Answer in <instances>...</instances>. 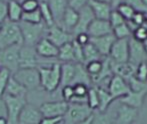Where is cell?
<instances>
[{"mask_svg":"<svg viewBox=\"0 0 147 124\" xmlns=\"http://www.w3.org/2000/svg\"><path fill=\"white\" fill-rule=\"evenodd\" d=\"M40 75V86L46 92L53 93L60 87L61 81V64L54 62L50 66L37 67Z\"/></svg>","mask_w":147,"mask_h":124,"instance_id":"obj_1","label":"cell"},{"mask_svg":"<svg viewBox=\"0 0 147 124\" xmlns=\"http://www.w3.org/2000/svg\"><path fill=\"white\" fill-rule=\"evenodd\" d=\"M23 44V37L21 34L19 24L6 20L2 24L0 30V50L13 45Z\"/></svg>","mask_w":147,"mask_h":124,"instance_id":"obj_2","label":"cell"},{"mask_svg":"<svg viewBox=\"0 0 147 124\" xmlns=\"http://www.w3.org/2000/svg\"><path fill=\"white\" fill-rule=\"evenodd\" d=\"M94 111L88 106L87 103H71L68 104L67 111L62 117L64 124H77L88 118Z\"/></svg>","mask_w":147,"mask_h":124,"instance_id":"obj_3","label":"cell"},{"mask_svg":"<svg viewBox=\"0 0 147 124\" xmlns=\"http://www.w3.org/2000/svg\"><path fill=\"white\" fill-rule=\"evenodd\" d=\"M18 24H19L22 37H23V44L29 45V46L35 47L39 40L44 37V33L47 29L43 22L38 24H32L20 21Z\"/></svg>","mask_w":147,"mask_h":124,"instance_id":"obj_4","label":"cell"},{"mask_svg":"<svg viewBox=\"0 0 147 124\" xmlns=\"http://www.w3.org/2000/svg\"><path fill=\"white\" fill-rule=\"evenodd\" d=\"M2 100L5 105L8 124H18V117L20 112L27 103L26 97H14L4 94Z\"/></svg>","mask_w":147,"mask_h":124,"instance_id":"obj_5","label":"cell"},{"mask_svg":"<svg viewBox=\"0 0 147 124\" xmlns=\"http://www.w3.org/2000/svg\"><path fill=\"white\" fill-rule=\"evenodd\" d=\"M12 76L23 85L27 91L36 90L41 87L38 68H19L15 73L12 74Z\"/></svg>","mask_w":147,"mask_h":124,"instance_id":"obj_6","label":"cell"},{"mask_svg":"<svg viewBox=\"0 0 147 124\" xmlns=\"http://www.w3.org/2000/svg\"><path fill=\"white\" fill-rule=\"evenodd\" d=\"M20 47L21 45H13L0 50V68L9 70L11 74L19 69Z\"/></svg>","mask_w":147,"mask_h":124,"instance_id":"obj_7","label":"cell"},{"mask_svg":"<svg viewBox=\"0 0 147 124\" xmlns=\"http://www.w3.org/2000/svg\"><path fill=\"white\" fill-rule=\"evenodd\" d=\"M128 52H129V38L116 39L111 47L108 58L115 63L128 62Z\"/></svg>","mask_w":147,"mask_h":124,"instance_id":"obj_8","label":"cell"},{"mask_svg":"<svg viewBox=\"0 0 147 124\" xmlns=\"http://www.w3.org/2000/svg\"><path fill=\"white\" fill-rule=\"evenodd\" d=\"M68 104L64 100L47 101L40 105L39 110L43 117H63L67 111Z\"/></svg>","mask_w":147,"mask_h":124,"instance_id":"obj_9","label":"cell"},{"mask_svg":"<svg viewBox=\"0 0 147 124\" xmlns=\"http://www.w3.org/2000/svg\"><path fill=\"white\" fill-rule=\"evenodd\" d=\"M46 37L47 39L51 41L54 45L57 47H61L62 45L66 44V43L72 42L74 39V35L70 32H67L64 30L62 27L54 24L51 27L46 29Z\"/></svg>","mask_w":147,"mask_h":124,"instance_id":"obj_10","label":"cell"},{"mask_svg":"<svg viewBox=\"0 0 147 124\" xmlns=\"http://www.w3.org/2000/svg\"><path fill=\"white\" fill-rule=\"evenodd\" d=\"M138 117V109L120 103L113 118L114 124H134Z\"/></svg>","mask_w":147,"mask_h":124,"instance_id":"obj_11","label":"cell"},{"mask_svg":"<svg viewBox=\"0 0 147 124\" xmlns=\"http://www.w3.org/2000/svg\"><path fill=\"white\" fill-rule=\"evenodd\" d=\"M147 61V51L144 48L142 42L134 39L133 37L129 38V52H128V62L137 66L138 64Z\"/></svg>","mask_w":147,"mask_h":124,"instance_id":"obj_12","label":"cell"},{"mask_svg":"<svg viewBox=\"0 0 147 124\" xmlns=\"http://www.w3.org/2000/svg\"><path fill=\"white\" fill-rule=\"evenodd\" d=\"M38 58L34 46L22 44L19 51V66L20 68H37Z\"/></svg>","mask_w":147,"mask_h":124,"instance_id":"obj_13","label":"cell"},{"mask_svg":"<svg viewBox=\"0 0 147 124\" xmlns=\"http://www.w3.org/2000/svg\"><path fill=\"white\" fill-rule=\"evenodd\" d=\"M107 90L115 100L120 99L121 97L125 96L131 91L127 81L122 77H120V76L115 75V74L111 77L110 81L108 83Z\"/></svg>","mask_w":147,"mask_h":124,"instance_id":"obj_14","label":"cell"},{"mask_svg":"<svg viewBox=\"0 0 147 124\" xmlns=\"http://www.w3.org/2000/svg\"><path fill=\"white\" fill-rule=\"evenodd\" d=\"M43 118L39 108L26 103L18 117V124H39Z\"/></svg>","mask_w":147,"mask_h":124,"instance_id":"obj_15","label":"cell"},{"mask_svg":"<svg viewBox=\"0 0 147 124\" xmlns=\"http://www.w3.org/2000/svg\"><path fill=\"white\" fill-rule=\"evenodd\" d=\"M86 33L89 35L90 38H95V37L105 36V35L111 34V33H113V29L108 20L94 18L92 20V22L89 24Z\"/></svg>","mask_w":147,"mask_h":124,"instance_id":"obj_16","label":"cell"},{"mask_svg":"<svg viewBox=\"0 0 147 124\" xmlns=\"http://www.w3.org/2000/svg\"><path fill=\"white\" fill-rule=\"evenodd\" d=\"M35 50L39 57L42 58H57L58 57L59 48L51 42L46 37H43L39 42L35 45Z\"/></svg>","mask_w":147,"mask_h":124,"instance_id":"obj_17","label":"cell"},{"mask_svg":"<svg viewBox=\"0 0 147 124\" xmlns=\"http://www.w3.org/2000/svg\"><path fill=\"white\" fill-rule=\"evenodd\" d=\"M116 40V37L114 36L113 33L105 36H100V37H95V38H90V42L94 45V47L97 49V51L99 52V54L102 57H108L109 52L111 50L113 43Z\"/></svg>","mask_w":147,"mask_h":124,"instance_id":"obj_18","label":"cell"},{"mask_svg":"<svg viewBox=\"0 0 147 124\" xmlns=\"http://www.w3.org/2000/svg\"><path fill=\"white\" fill-rule=\"evenodd\" d=\"M79 19H78L77 25L75 26L74 30L72 31V34L75 35L79 34V33H86L87 32V28L89 24L92 22L94 19V15H93L92 10L90 9L89 5H86L81 10H79Z\"/></svg>","mask_w":147,"mask_h":124,"instance_id":"obj_19","label":"cell"},{"mask_svg":"<svg viewBox=\"0 0 147 124\" xmlns=\"http://www.w3.org/2000/svg\"><path fill=\"white\" fill-rule=\"evenodd\" d=\"M88 5L90 9L92 10L93 15L96 19L109 20L110 14L113 10L109 3L95 1V0H89Z\"/></svg>","mask_w":147,"mask_h":124,"instance_id":"obj_20","label":"cell"},{"mask_svg":"<svg viewBox=\"0 0 147 124\" xmlns=\"http://www.w3.org/2000/svg\"><path fill=\"white\" fill-rule=\"evenodd\" d=\"M111 62V68H112L113 74L118 75L125 79L127 81L129 78L135 76L136 71V66L133 64L129 63V62H124V63H115V62Z\"/></svg>","mask_w":147,"mask_h":124,"instance_id":"obj_21","label":"cell"},{"mask_svg":"<svg viewBox=\"0 0 147 124\" xmlns=\"http://www.w3.org/2000/svg\"><path fill=\"white\" fill-rule=\"evenodd\" d=\"M78 19H79V12L68 7L65 10V12H64L63 17H62L59 26L63 28L64 30L67 31V32L72 33L75 26L77 25Z\"/></svg>","mask_w":147,"mask_h":124,"instance_id":"obj_22","label":"cell"},{"mask_svg":"<svg viewBox=\"0 0 147 124\" xmlns=\"http://www.w3.org/2000/svg\"><path fill=\"white\" fill-rule=\"evenodd\" d=\"M56 25H60L65 10L68 8V0H46Z\"/></svg>","mask_w":147,"mask_h":124,"instance_id":"obj_23","label":"cell"},{"mask_svg":"<svg viewBox=\"0 0 147 124\" xmlns=\"http://www.w3.org/2000/svg\"><path fill=\"white\" fill-rule=\"evenodd\" d=\"M146 95H147V93H144V92L130 91L127 95L121 97V98L119 99V102L139 110L142 107V105H143L144 99H145Z\"/></svg>","mask_w":147,"mask_h":124,"instance_id":"obj_24","label":"cell"},{"mask_svg":"<svg viewBox=\"0 0 147 124\" xmlns=\"http://www.w3.org/2000/svg\"><path fill=\"white\" fill-rule=\"evenodd\" d=\"M78 83L85 84L88 87H91L90 85L92 84L91 77L83 63H75V76H74L73 82H72V86Z\"/></svg>","mask_w":147,"mask_h":124,"instance_id":"obj_25","label":"cell"},{"mask_svg":"<svg viewBox=\"0 0 147 124\" xmlns=\"http://www.w3.org/2000/svg\"><path fill=\"white\" fill-rule=\"evenodd\" d=\"M74 76H75V63H62L61 81H60L61 88L67 85H72Z\"/></svg>","mask_w":147,"mask_h":124,"instance_id":"obj_26","label":"cell"},{"mask_svg":"<svg viewBox=\"0 0 147 124\" xmlns=\"http://www.w3.org/2000/svg\"><path fill=\"white\" fill-rule=\"evenodd\" d=\"M27 92V89L23 85H21L13 76H11L9 81H8L7 87H6L4 94L14 97H26Z\"/></svg>","mask_w":147,"mask_h":124,"instance_id":"obj_27","label":"cell"},{"mask_svg":"<svg viewBox=\"0 0 147 124\" xmlns=\"http://www.w3.org/2000/svg\"><path fill=\"white\" fill-rule=\"evenodd\" d=\"M8 15L7 20L14 23H19L21 21L22 15H23V9L21 4L17 0H12L8 2Z\"/></svg>","mask_w":147,"mask_h":124,"instance_id":"obj_28","label":"cell"},{"mask_svg":"<svg viewBox=\"0 0 147 124\" xmlns=\"http://www.w3.org/2000/svg\"><path fill=\"white\" fill-rule=\"evenodd\" d=\"M97 91H98V96H99V106L97 111L101 113L106 112V111H108L109 106L112 104L115 99L111 96L109 91L107 89H105V88L97 87Z\"/></svg>","mask_w":147,"mask_h":124,"instance_id":"obj_29","label":"cell"},{"mask_svg":"<svg viewBox=\"0 0 147 124\" xmlns=\"http://www.w3.org/2000/svg\"><path fill=\"white\" fill-rule=\"evenodd\" d=\"M57 59L63 63H75V55H74L72 42L66 43L61 47H59Z\"/></svg>","mask_w":147,"mask_h":124,"instance_id":"obj_30","label":"cell"},{"mask_svg":"<svg viewBox=\"0 0 147 124\" xmlns=\"http://www.w3.org/2000/svg\"><path fill=\"white\" fill-rule=\"evenodd\" d=\"M104 57H102L99 52L97 51V49L94 47V45L91 42H89L88 44L83 46V61L84 64L89 63L91 61L95 60H101Z\"/></svg>","mask_w":147,"mask_h":124,"instance_id":"obj_31","label":"cell"},{"mask_svg":"<svg viewBox=\"0 0 147 124\" xmlns=\"http://www.w3.org/2000/svg\"><path fill=\"white\" fill-rule=\"evenodd\" d=\"M39 10L41 13V18H42V22L46 28H49L55 24L54 18H53L52 12H51L50 8H49L47 2H41L39 5Z\"/></svg>","mask_w":147,"mask_h":124,"instance_id":"obj_32","label":"cell"},{"mask_svg":"<svg viewBox=\"0 0 147 124\" xmlns=\"http://www.w3.org/2000/svg\"><path fill=\"white\" fill-rule=\"evenodd\" d=\"M87 104L93 111L97 110L99 106V96L96 86L89 87L87 92Z\"/></svg>","mask_w":147,"mask_h":124,"instance_id":"obj_33","label":"cell"},{"mask_svg":"<svg viewBox=\"0 0 147 124\" xmlns=\"http://www.w3.org/2000/svg\"><path fill=\"white\" fill-rule=\"evenodd\" d=\"M113 34L116 37V39L130 38L132 36V31L128 26L127 22H125V23L120 24V25L113 28Z\"/></svg>","mask_w":147,"mask_h":124,"instance_id":"obj_34","label":"cell"},{"mask_svg":"<svg viewBox=\"0 0 147 124\" xmlns=\"http://www.w3.org/2000/svg\"><path fill=\"white\" fill-rule=\"evenodd\" d=\"M127 83L130 87V90L134 92H144L147 93V82H143L141 80L137 79L135 76L129 78L127 80Z\"/></svg>","mask_w":147,"mask_h":124,"instance_id":"obj_35","label":"cell"},{"mask_svg":"<svg viewBox=\"0 0 147 124\" xmlns=\"http://www.w3.org/2000/svg\"><path fill=\"white\" fill-rule=\"evenodd\" d=\"M11 76L12 74L9 70L0 68V100H2V98H3V95L5 93L8 81H9Z\"/></svg>","mask_w":147,"mask_h":124,"instance_id":"obj_36","label":"cell"},{"mask_svg":"<svg viewBox=\"0 0 147 124\" xmlns=\"http://www.w3.org/2000/svg\"><path fill=\"white\" fill-rule=\"evenodd\" d=\"M21 21L27 22V23H32V24L41 23L42 22V18H41L40 10L37 9L32 12H23Z\"/></svg>","mask_w":147,"mask_h":124,"instance_id":"obj_37","label":"cell"},{"mask_svg":"<svg viewBox=\"0 0 147 124\" xmlns=\"http://www.w3.org/2000/svg\"><path fill=\"white\" fill-rule=\"evenodd\" d=\"M113 118H114V117L111 116V114L108 111L103 112V113L97 111L96 113H94L92 124H112Z\"/></svg>","mask_w":147,"mask_h":124,"instance_id":"obj_38","label":"cell"},{"mask_svg":"<svg viewBox=\"0 0 147 124\" xmlns=\"http://www.w3.org/2000/svg\"><path fill=\"white\" fill-rule=\"evenodd\" d=\"M102 60L103 59H101V60H95V61H91V62H89V63L84 64L86 70H87L88 74L90 75L91 78L95 77V76L101 71V69H102V64H103Z\"/></svg>","mask_w":147,"mask_h":124,"instance_id":"obj_39","label":"cell"},{"mask_svg":"<svg viewBox=\"0 0 147 124\" xmlns=\"http://www.w3.org/2000/svg\"><path fill=\"white\" fill-rule=\"evenodd\" d=\"M116 10L119 12L120 14H121L122 17H123L126 21H129V20L133 17L134 13H135V11H134L133 8H132L131 6L128 5V4L124 3V2L118 6V7L116 8Z\"/></svg>","mask_w":147,"mask_h":124,"instance_id":"obj_40","label":"cell"},{"mask_svg":"<svg viewBox=\"0 0 147 124\" xmlns=\"http://www.w3.org/2000/svg\"><path fill=\"white\" fill-rule=\"evenodd\" d=\"M124 3L131 6L135 12H141V13L147 14V6L142 0H124Z\"/></svg>","mask_w":147,"mask_h":124,"instance_id":"obj_41","label":"cell"},{"mask_svg":"<svg viewBox=\"0 0 147 124\" xmlns=\"http://www.w3.org/2000/svg\"><path fill=\"white\" fill-rule=\"evenodd\" d=\"M134 39L140 41V42H143L144 40L147 38V22L145 24H143L142 26L137 27L135 30L132 32V36Z\"/></svg>","mask_w":147,"mask_h":124,"instance_id":"obj_42","label":"cell"},{"mask_svg":"<svg viewBox=\"0 0 147 124\" xmlns=\"http://www.w3.org/2000/svg\"><path fill=\"white\" fill-rule=\"evenodd\" d=\"M135 77L143 82H147V61L142 62L136 66Z\"/></svg>","mask_w":147,"mask_h":124,"instance_id":"obj_43","label":"cell"},{"mask_svg":"<svg viewBox=\"0 0 147 124\" xmlns=\"http://www.w3.org/2000/svg\"><path fill=\"white\" fill-rule=\"evenodd\" d=\"M109 22H110L111 26H112V29L116 26L120 25V24H123L126 22V20L122 17V15L117 11L116 9H113L112 12L110 14V17H109Z\"/></svg>","mask_w":147,"mask_h":124,"instance_id":"obj_44","label":"cell"},{"mask_svg":"<svg viewBox=\"0 0 147 124\" xmlns=\"http://www.w3.org/2000/svg\"><path fill=\"white\" fill-rule=\"evenodd\" d=\"M20 4L23 12H32L39 9L40 2H38L37 0H23L22 2H20Z\"/></svg>","mask_w":147,"mask_h":124,"instance_id":"obj_45","label":"cell"},{"mask_svg":"<svg viewBox=\"0 0 147 124\" xmlns=\"http://www.w3.org/2000/svg\"><path fill=\"white\" fill-rule=\"evenodd\" d=\"M61 96L64 101L69 103L74 96V90L72 85H67L61 88Z\"/></svg>","mask_w":147,"mask_h":124,"instance_id":"obj_46","label":"cell"},{"mask_svg":"<svg viewBox=\"0 0 147 124\" xmlns=\"http://www.w3.org/2000/svg\"><path fill=\"white\" fill-rule=\"evenodd\" d=\"M89 87L85 84H75L73 85V90H74V96L77 97H87V92H88Z\"/></svg>","mask_w":147,"mask_h":124,"instance_id":"obj_47","label":"cell"},{"mask_svg":"<svg viewBox=\"0 0 147 124\" xmlns=\"http://www.w3.org/2000/svg\"><path fill=\"white\" fill-rule=\"evenodd\" d=\"M89 0H68V7L79 11L86 5H88Z\"/></svg>","mask_w":147,"mask_h":124,"instance_id":"obj_48","label":"cell"},{"mask_svg":"<svg viewBox=\"0 0 147 124\" xmlns=\"http://www.w3.org/2000/svg\"><path fill=\"white\" fill-rule=\"evenodd\" d=\"M8 15V4L0 0V23H3L7 20Z\"/></svg>","mask_w":147,"mask_h":124,"instance_id":"obj_49","label":"cell"},{"mask_svg":"<svg viewBox=\"0 0 147 124\" xmlns=\"http://www.w3.org/2000/svg\"><path fill=\"white\" fill-rule=\"evenodd\" d=\"M74 40H75L78 44L81 45V46H84V45L88 44V43L90 42V37H89V35L87 33H79V34L74 36Z\"/></svg>","mask_w":147,"mask_h":124,"instance_id":"obj_50","label":"cell"},{"mask_svg":"<svg viewBox=\"0 0 147 124\" xmlns=\"http://www.w3.org/2000/svg\"><path fill=\"white\" fill-rule=\"evenodd\" d=\"M62 121V117H43L39 124H58Z\"/></svg>","mask_w":147,"mask_h":124,"instance_id":"obj_51","label":"cell"},{"mask_svg":"<svg viewBox=\"0 0 147 124\" xmlns=\"http://www.w3.org/2000/svg\"><path fill=\"white\" fill-rule=\"evenodd\" d=\"M124 0H111V7H112V9H116V8L118 7V6L120 5L121 3H123Z\"/></svg>","mask_w":147,"mask_h":124,"instance_id":"obj_52","label":"cell"},{"mask_svg":"<svg viewBox=\"0 0 147 124\" xmlns=\"http://www.w3.org/2000/svg\"><path fill=\"white\" fill-rule=\"evenodd\" d=\"M93 116H94V113H93V114H91L90 116L88 117V118H86V119H85V120L81 121V122H79V123H77V124H92Z\"/></svg>","mask_w":147,"mask_h":124,"instance_id":"obj_53","label":"cell"},{"mask_svg":"<svg viewBox=\"0 0 147 124\" xmlns=\"http://www.w3.org/2000/svg\"><path fill=\"white\" fill-rule=\"evenodd\" d=\"M0 124H8L7 118L5 116H0Z\"/></svg>","mask_w":147,"mask_h":124,"instance_id":"obj_54","label":"cell"},{"mask_svg":"<svg viewBox=\"0 0 147 124\" xmlns=\"http://www.w3.org/2000/svg\"><path fill=\"white\" fill-rule=\"evenodd\" d=\"M95 1H99V2H104V3H111V0H95Z\"/></svg>","mask_w":147,"mask_h":124,"instance_id":"obj_55","label":"cell"},{"mask_svg":"<svg viewBox=\"0 0 147 124\" xmlns=\"http://www.w3.org/2000/svg\"><path fill=\"white\" fill-rule=\"evenodd\" d=\"M142 43H143V45H144V48H145V49H146V51H147V38H146L145 40H144Z\"/></svg>","mask_w":147,"mask_h":124,"instance_id":"obj_56","label":"cell"},{"mask_svg":"<svg viewBox=\"0 0 147 124\" xmlns=\"http://www.w3.org/2000/svg\"><path fill=\"white\" fill-rule=\"evenodd\" d=\"M17 1L22 2V1H23V0H17ZM37 1H38V2H40V3H41V2H46V0H37Z\"/></svg>","mask_w":147,"mask_h":124,"instance_id":"obj_57","label":"cell"},{"mask_svg":"<svg viewBox=\"0 0 147 124\" xmlns=\"http://www.w3.org/2000/svg\"><path fill=\"white\" fill-rule=\"evenodd\" d=\"M1 1H4V2H7V3H8V2H9V1H12V0H1Z\"/></svg>","mask_w":147,"mask_h":124,"instance_id":"obj_58","label":"cell"},{"mask_svg":"<svg viewBox=\"0 0 147 124\" xmlns=\"http://www.w3.org/2000/svg\"><path fill=\"white\" fill-rule=\"evenodd\" d=\"M142 1L144 2V4H145V5L147 6V0H142Z\"/></svg>","mask_w":147,"mask_h":124,"instance_id":"obj_59","label":"cell"},{"mask_svg":"<svg viewBox=\"0 0 147 124\" xmlns=\"http://www.w3.org/2000/svg\"><path fill=\"white\" fill-rule=\"evenodd\" d=\"M2 24L3 23H0V30H1V28H2Z\"/></svg>","mask_w":147,"mask_h":124,"instance_id":"obj_60","label":"cell"},{"mask_svg":"<svg viewBox=\"0 0 147 124\" xmlns=\"http://www.w3.org/2000/svg\"><path fill=\"white\" fill-rule=\"evenodd\" d=\"M58 124H64V123H63V122H62V121H61V122H59Z\"/></svg>","mask_w":147,"mask_h":124,"instance_id":"obj_61","label":"cell"},{"mask_svg":"<svg viewBox=\"0 0 147 124\" xmlns=\"http://www.w3.org/2000/svg\"><path fill=\"white\" fill-rule=\"evenodd\" d=\"M112 124H114V123H112Z\"/></svg>","mask_w":147,"mask_h":124,"instance_id":"obj_62","label":"cell"}]
</instances>
